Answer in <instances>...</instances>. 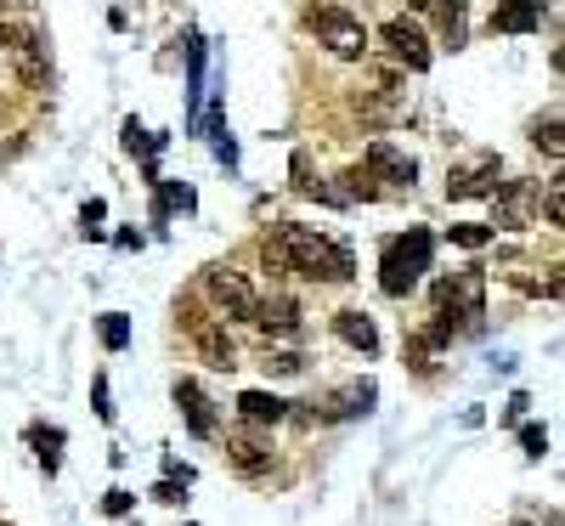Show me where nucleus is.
I'll use <instances>...</instances> for the list:
<instances>
[{
	"label": "nucleus",
	"mask_w": 565,
	"mask_h": 526,
	"mask_svg": "<svg viewBox=\"0 0 565 526\" xmlns=\"http://www.w3.org/2000/svg\"><path fill=\"white\" fill-rule=\"evenodd\" d=\"M260 260H266V272H294V278H311V283H345L356 272V260L340 238L294 226V221H283L278 233L260 244Z\"/></svg>",
	"instance_id": "f257e3e1"
},
{
	"label": "nucleus",
	"mask_w": 565,
	"mask_h": 526,
	"mask_svg": "<svg viewBox=\"0 0 565 526\" xmlns=\"http://www.w3.org/2000/svg\"><path fill=\"white\" fill-rule=\"evenodd\" d=\"M436 317H442V323L429 328V335H436L442 346L458 335V328H475V323L486 317V278H481L475 267L442 278V283H436Z\"/></svg>",
	"instance_id": "f03ea898"
},
{
	"label": "nucleus",
	"mask_w": 565,
	"mask_h": 526,
	"mask_svg": "<svg viewBox=\"0 0 565 526\" xmlns=\"http://www.w3.org/2000/svg\"><path fill=\"white\" fill-rule=\"evenodd\" d=\"M429 249H436V238H429L424 226H408L402 238L385 244V255H379V289L390 294V301H402V294L429 272Z\"/></svg>",
	"instance_id": "7ed1b4c3"
},
{
	"label": "nucleus",
	"mask_w": 565,
	"mask_h": 526,
	"mask_svg": "<svg viewBox=\"0 0 565 526\" xmlns=\"http://www.w3.org/2000/svg\"><path fill=\"white\" fill-rule=\"evenodd\" d=\"M306 28H311V35L334 51V57H362V51H368V28H362V17L345 12V7H311V12H306Z\"/></svg>",
	"instance_id": "20e7f679"
},
{
	"label": "nucleus",
	"mask_w": 565,
	"mask_h": 526,
	"mask_svg": "<svg viewBox=\"0 0 565 526\" xmlns=\"http://www.w3.org/2000/svg\"><path fill=\"white\" fill-rule=\"evenodd\" d=\"M0 51L12 57V69L28 80V85H46V46L35 28H17V23H0Z\"/></svg>",
	"instance_id": "39448f33"
},
{
	"label": "nucleus",
	"mask_w": 565,
	"mask_h": 526,
	"mask_svg": "<svg viewBox=\"0 0 565 526\" xmlns=\"http://www.w3.org/2000/svg\"><path fill=\"white\" fill-rule=\"evenodd\" d=\"M379 40L390 46V57H396V62H408L413 74H424V69H429V35H424V28H419L413 17H390V23L379 28Z\"/></svg>",
	"instance_id": "423d86ee"
},
{
	"label": "nucleus",
	"mask_w": 565,
	"mask_h": 526,
	"mask_svg": "<svg viewBox=\"0 0 565 526\" xmlns=\"http://www.w3.org/2000/svg\"><path fill=\"white\" fill-rule=\"evenodd\" d=\"M204 283H210V301H215L226 317H255L260 294L249 289V278H244V272H232V267H215Z\"/></svg>",
	"instance_id": "0eeeda50"
},
{
	"label": "nucleus",
	"mask_w": 565,
	"mask_h": 526,
	"mask_svg": "<svg viewBox=\"0 0 565 526\" xmlns=\"http://www.w3.org/2000/svg\"><path fill=\"white\" fill-rule=\"evenodd\" d=\"M362 159H368V171L379 176V182H402V187H413L419 182V164L402 153V148H396V142H368V153H362Z\"/></svg>",
	"instance_id": "6e6552de"
},
{
	"label": "nucleus",
	"mask_w": 565,
	"mask_h": 526,
	"mask_svg": "<svg viewBox=\"0 0 565 526\" xmlns=\"http://www.w3.org/2000/svg\"><path fill=\"white\" fill-rule=\"evenodd\" d=\"M497 176H504V164L486 153L481 164H470V171L447 176V199H481V192H497Z\"/></svg>",
	"instance_id": "1a4fd4ad"
},
{
	"label": "nucleus",
	"mask_w": 565,
	"mask_h": 526,
	"mask_svg": "<svg viewBox=\"0 0 565 526\" xmlns=\"http://www.w3.org/2000/svg\"><path fill=\"white\" fill-rule=\"evenodd\" d=\"M543 12H549V0H504L492 12V35H531L543 23Z\"/></svg>",
	"instance_id": "9d476101"
},
{
	"label": "nucleus",
	"mask_w": 565,
	"mask_h": 526,
	"mask_svg": "<svg viewBox=\"0 0 565 526\" xmlns=\"http://www.w3.org/2000/svg\"><path fill=\"white\" fill-rule=\"evenodd\" d=\"M176 408L187 413V431L192 436H215V402L192 379H176Z\"/></svg>",
	"instance_id": "9b49d317"
},
{
	"label": "nucleus",
	"mask_w": 565,
	"mask_h": 526,
	"mask_svg": "<svg viewBox=\"0 0 565 526\" xmlns=\"http://www.w3.org/2000/svg\"><path fill=\"white\" fill-rule=\"evenodd\" d=\"M334 335H340L351 351H362V356L379 351V328H374V317H362V312H340V317H334Z\"/></svg>",
	"instance_id": "f8f14e48"
},
{
	"label": "nucleus",
	"mask_w": 565,
	"mask_h": 526,
	"mask_svg": "<svg viewBox=\"0 0 565 526\" xmlns=\"http://www.w3.org/2000/svg\"><path fill=\"white\" fill-rule=\"evenodd\" d=\"M531 215V182H497V226H526Z\"/></svg>",
	"instance_id": "ddd939ff"
},
{
	"label": "nucleus",
	"mask_w": 565,
	"mask_h": 526,
	"mask_svg": "<svg viewBox=\"0 0 565 526\" xmlns=\"http://www.w3.org/2000/svg\"><path fill=\"white\" fill-rule=\"evenodd\" d=\"M429 7H436V17H442L447 46L458 51L463 40H470V0H429Z\"/></svg>",
	"instance_id": "4468645a"
},
{
	"label": "nucleus",
	"mask_w": 565,
	"mask_h": 526,
	"mask_svg": "<svg viewBox=\"0 0 565 526\" xmlns=\"http://www.w3.org/2000/svg\"><path fill=\"white\" fill-rule=\"evenodd\" d=\"M249 323H260L266 335H294V328H301V306L294 301H260Z\"/></svg>",
	"instance_id": "2eb2a0df"
},
{
	"label": "nucleus",
	"mask_w": 565,
	"mask_h": 526,
	"mask_svg": "<svg viewBox=\"0 0 565 526\" xmlns=\"http://www.w3.org/2000/svg\"><path fill=\"white\" fill-rule=\"evenodd\" d=\"M238 413H244L249 424H278V419L289 413V402L272 397V390H244V397H238Z\"/></svg>",
	"instance_id": "dca6fc26"
},
{
	"label": "nucleus",
	"mask_w": 565,
	"mask_h": 526,
	"mask_svg": "<svg viewBox=\"0 0 565 526\" xmlns=\"http://www.w3.org/2000/svg\"><path fill=\"white\" fill-rule=\"evenodd\" d=\"M232 465H238L244 476H260L266 465H272V453H266V442H255V436H232Z\"/></svg>",
	"instance_id": "f3484780"
},
{
	"label": "nucleus",
	"mask_w": 565,
	"mask_h": 526,
	"mask_svg": "<svg viewBox=\"0 0 565 526\" xmlns=\"http://www.w3.org/2000/svg\"><path fill=\"white\" fill-rule=\"evenodd\" d=\"M198 351H204L210 369H238V351H232V340L221 328H204V335H198Z\"/></svg>",
	"instance_id": "a211bd4d"
},
{
	"label": "nucleus",
	"mask_w": 565,
	"mask_h": 526,
	"mask_svg": "<svg viewBox=\"0 0 565 526\" xmlns=\"http://www.w3.org/2000/svg\"><path fill=\"white\" fill-rule=\"evenodd\" d=\"M28 442L40 447V465H46V476H57V447H62V431H57V424H35V431H28Z\"/></svg>",
	"instance_id": "6ab92c4d"
},
{
	"label": "nucleus",
	"mask_w": 565,
	"mask_h": 526,
	"mask_svg": "<svg viewBox=\"0 0 565 526\" xmlns=\"http://www.w3.org/2000/svg\"><path fill=\"white\" fill-rule=\"evenodd\" d=\"M374 397H379L374 385H351V390H340V402H334V419H351V413H368V408H374Z\"/></svg>",
	"instance_id": "aec40b11"
},
{
	"label": "nucleus",
	"mask_w": 565,
	"mask_h": 526,
	"mask_svg": "<svg viewBox=\"0 0 565 526\" xmlns=\"http://www.w3.org/2000/svg\"><path fill=\"white\" fill-rule=\"evenodd\" d=\"M452 244H458V249H486V244H492V226H481V221H458V226H452Z\"/></svg>",
	"instance_id": "412c9836"
},
{
	"label": "nucleus",
	"mask_w": 565,
	"mask_h": 526,
	"mask_svg": "<svg viewBox=\"0 0 565 526\" xmlns=\"http://www.w3.org/2000/svg\"><path fill=\"white\" fill-rule=\"evenodd\" d=\"M531 142H538L549 159H560V153H565V142H560V114H549V119L538 125V137H531Z\"/></svg>",
	"instance_id": "4be33fe9"
},
{
	"label": "nucleus",
	"mask_w": 565,
	"mask_h": 526,
	"mask_svg": "<svg viewBox=\"0 0 565 526\" xmlns=\"http://www.w3.org/2000/svg\"><path fill=\"white\" fill-rule=\"evenodd\" d=\"M103 346H108V351H125V346H130V323H125L119 312L103 317Z\"/></svg>",
	"instance_id": "5701e85b"
},
{
	"label": "nucleus",
	"mask_w": 565,
	"mask_h": 526,
	"mask_svg": "<svg viewBox=\"0 0 565 526\" xmlns=\"http://www.w3.org/2000/svg\"><path fill=\"white\" fill-rule=\"evenodd\" d=\"M520 447H526V458H543V453H549V431H543V424H526Z\"/></svg>",
	"instance_id": "b1692460"
},
{
	"label": "nucleus",
	"mask_w": 565,
	"mask_h": 526,
	"mask_svg": "<svg viewBox=\"0 0 565 526\" xmlns=\"http://www.w3.org/2000/svg\"><path fill=\"white\" fill-rule=\"evenodd\" d=\"M543 215H549V226L565 221V187L560 182H549V192H543Z\"/></svg>",
	"instance_id": "393cba45"
},
{
	"label": "nucleus",
	"mask_w": 565,
	"mask_h": 526,
	"mask_svg": "<svg viewBox=\"0 0 565 526\" xmlns=\"http://www.w3.org/2000/svg\"><path fill=\"white\" fill-rule=\"evenodd\" d=\"M266 374H301V356H294V351H272V356H266Z\"/></svg>",
	"instance_id": "a878e982"
},
{
	"label": "nucleus",
	"mask_w": 565,
	"mask_h": 526,
	"mask_svg": "<svg viewBox=\"0 0 565 526\" xmlns=\"http://www.w3.org/2000/svg\"><path fill=\"white\" fill-rule=\"evenodd\" d=\"M96 419H114V390L103 374H96Z\"/></svg>",
	"instance_id": "bb28decb"
},
{
	"label": "nucleus",
	"mask_w": 565,
	"mask_h": 526,
	"mask_svg": "<svg viewBox=\"0 0 565 526\" xmlns=\"http://www.w3.org/2000/svg\"><path fill=\"white\" fill-rule=\"evenodd\" d=\"M125 148H130V153H148V148H153V142H148V130H142L137 119L125 125Z\"/></svg>",
	"instance_id": "cd10ccee"
},
{
	"label": "nucleus",
	"mask_w": 565,
	"mask_h": 526,
	"mask_svg": "<svg viewBox=\"0 0 565 526\" xmlns=\"http://www.w3.org/2000/svg\"><path fill=\"white\" fill-rule=\"evenodd\" d=\"M130 504H137V499H130V492H125V487H114V492H108V499H103V510H108V515H130Z\"/></svg>",
	"instance_id": "c85d7f7f"
},
{
	"label": "nucleus",
	"mask_w": 565,
	"mask_h": 526,
	"mask_svg": "<svg viewBox=\"0 0 565 526\" xmlns=\"http://www.w3.org/2000/svg\"><path fill=\"white\" fill-rule=\"evenodd\" d=\"M103 215H108V204H103V199H91V204L80 210V221H85V233H96V221H103Z\"/></svg>",
	"instance_id": "c756f323"
},
{
	"label": "nucleus",
	"mask_w": 565,
	"mask_h": 526,
	"mask_svg": "<svg viewBox=\"0 0 565 526\" xmlns=\"http://www.w3.org/2000/svg\"><path fill=\"white\" fill-rule=\"evenodd\" d=\"M153 499H158V504H181V487H176V481H158Z\"/></svg>",
	"instance_id": "7c9ffc66"
},
{
	"label": "nucleus",
	"mask_w": 565,
	"mask_h": 526,
	"mask_svg": "<svg viewBox=\"0 0 565 526\" xmlns=\"http://www.w3.org/2000/svg\"><path fill=\"white\" fill-rule=\"evenodd\" d=\"M413 7H429V0H413Z\"/></svg>",
	"instance_id": "2f4dec72"
}]
</instances>
